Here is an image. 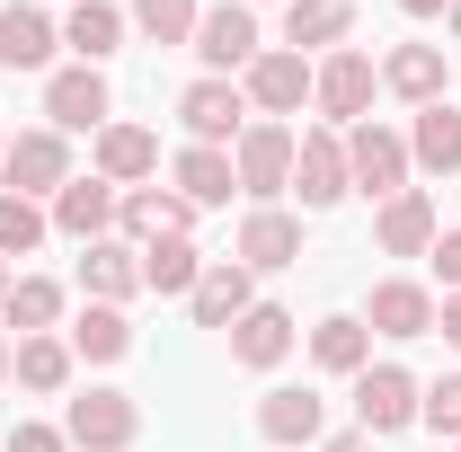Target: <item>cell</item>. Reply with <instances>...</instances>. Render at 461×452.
<instances>
[{
	"label": "cell",
	"instance_id": "obj_41",
	"mask_svg": "<svg viewBox=\"0 0 461 452\" xmlns=\"http://www.w3.org/2000/svg\"><path fill=\"white\" fill-rule=\"evenodd\" d=\"M9 284H18V276H9V258H0V302H9Z\"/></svg>",
	"mask_w": 461,
	"mask_h": 452
},
{
	"label": "cell",
	"instance_id": "obj_18",
	"mask_svg": "<svg viewBox=\"0 0 461 452\" xmlns=\"http://www.w3.org/2000/svg\"><path fill=\"white\" fill-rule=\"evenodd\" d=\"M435 195H426V186H408V195H391V204H382V213H373V240H382V258H426V249H435Z\"/></svg>",
	"mask_w": 461,
	"mask_h": 452
},
{
	"label": "cell",
	"instance_id": "obj_15",
	"mask_svg": "<svg viewBox=\"0 0 461 452\" xmlns=\"http://www.w3.org/2000/svg\"><path fill=\"white\" fill-rule=\"evenodd\" d=\"M115 195H124V186H107V177L89 169V177H71L45 213H54L62 240H80V249H89V240H107V231H115Z\"/></svg>",
	"mask_w": 461,
	"mask_h": 452
},
{
	"label": "cell",
	"instance_id": "obj_4",
	"mask_svg": "<svg viewBox=\"0 0 461 452\" xmlns=\"http://www.w3.org/2000/svg\"><path fill=\"white\" fill-rule=\"evenodd\" d=\"M186 54L204 62V80L249 71V62L267 54V45H258V9H249V0H213V9L195 18V45H186Z\"/></svg>",
	"mask_w": 461,
	"mask_h": 452
},
{
	"label": "cell",
	"instance_id": "obj_11",
	"mask_svg": "<svg viewBox=\"0 0 461 452\" xmlns=\"http://www.w3.org/2000/svg\"><path fill=\"white\" fill-rule=\"evenodd\" d=\"M240 98H249V115H302V98H311V62L285 54V45H267V54L240 71Z\"/></svg>",
	"mask_w": 461,
	"mask_h": 452
},
{
	"label": "cell",
	"instance_id": "obj_16",
	"mask_svg": "<svg viewBox=\"0 0 461 452\" xmlns=\"http://www.w3.org/2000/svg\"><path fill=\"white\" fill-rule=\"evenodd\" d=\"M320 426H329V399L320 391H267L258 399V435H267L276 452H311Z\"/></svg>",
	"mask_w": 461,
	"mask_h": 452
},
{
	"label": "cell",
	"instance_id": "obj_1",
	"mask_svg": "<svg viewBox=\"0 0 461 452\" xmlns=\"http://www.w3.org/2000/svg\"><path fill=\"white\" fill-rule=\"evenodd\" d=\"M293 151H302V133L276 124V115H249V133L230 142V177H240V195L249 204H276L293 186Z\"/></svg>",
	"mask_w": 461,
	"mask_h": 452
},
{
	"label": "cell",
	"instance_id": "obj_35",
	"mask_svg": "<svg viewBox=\"0 0 461 452\" xmlns=\"http://www.w3.org/2000/svg\"><path fill=\"white\" fill-rule=\"evenodd\" d=\"M417 417H426L435 435H453V444H461V373H444V382H426V399H417Z\"/></svg>",
	"mask_w": 461,
	"mask_h": 452
},
{
	"label": "cell",
	"instance_id": "obj_31",
	"mask_svg": "<svg viewBox=\"0 0 461 452\" xmlns=\"http://www.w3.org/2000/svg\"><path fill=\"white\" fill-rule=\"evenodd\" d=\"M71 355H80V364H124V355H133V320H124L115 302H89V311L71 320Z\"/></svg>",
	"mask_w": 461,
	"mask_h": 452
},
{
	"label": "cell",
	"instance_id": "obj_33",
	"mask_svg": "<svg viewBox=\"0 0 461 452\" xmlns=\"http://www.w3.org/2000/svg\"><path fill=\"white\" fill-rule=\"evenodd\" d=\"M151 45H195V18H204V0H133L124 9Z\"/></svg>",
	"mask_w": 461,
	"mask_h": 452
},
{
	"label": "cell",
	"instance_id": "obj_17",
	"mask_svg": "<svg viewBox=\"0 0 461 452\" xmlns=\"http://www.w3.org/2000/svg\"><path fill=\"white\" fill-rule=\"evenodd\" d=\"M364 329H373V338H435V293H426V284H408V276L373 284Z\"/></svg>",
	"mask_w": 461,
	"mask_h": 452
},
{
	"label": "cell",
	"instance_id": "obj_5",
	"mask_svg": "<svg viewBox=\"0 0 461 452\" xmlns=\"http://www.w3.org/2000/svg\"><path fill=\"white\" fill-rule=\"evenodd\" d=\"M373 89H382V62L364 54V45H338V54L311 71V107L329 115V124H364V107H373Z\"/></svg>",
	"mask_w": 461,
	"mask_h": 452
},
{
	"label": "cell",
	"instance_id": "obj_21",
	"mask_svg": "<svg viewBox=\"0 0 461 452\" xmlns=\"http://www.w3.org/2000/svg\"><path fill=\"white\" fill-rule=\"evenodd\" d=\"M382 89H391V98H408V107H435V98L453 89L444 45H391V54H382Z\"/></svg>",
	"mask_w": 461,
	"mask_h": 452
},
{
	"label": "cell",
	"instance_id": "obj_39",
	"mask_svg": "<svg viewBox=\"0 0 461 452\" xmlns=\"http://www.w3.org/2000/svg\"><path fill=\"white\" fill-rule=\"evenodd\" d=\"M320 452H373V435H364V426H346V435H329Z\"/></svg>",
	"mask_w": 461,
	"mask_h": 452
},
{
	"label": "cell",
	"instance_id": "obj_13",
	"mask_svg": "<svg viewBox=\"0 0 461 452\" xmlns=\"http://www.w3.org/2000/svg\"><path fill=\"white\" fill-rule=\"evenodd\" d=\"M177 124H186V142L230 151V142L249 133V98H240V80H195V89L177 98Z\"/></svg>",
	"mask_w": 461,
	"mask_h": 452
},
{
	"label": "cell",
	"instance_id": "obj_23",
	"mask_svg": "<svg viewBox=\"0 0 461 452\" xmlns=\"http://www.w3.org/2000/svg\"><path fill=\"white\" fill-rule=\"evenodd\" d=\"M355 36V0H285V54H320V45H346Z\"/></svg>",
	"mask_w": 461,
	"mask_h": 452
},
{
	"label": "cell",
	"instance_id": "obj_45",
	"mask_svg": "<svg viewBox=\"0 0 461 452\" xmlns=\"http://www.w3.org/2000/svg\"><path fill=\"white\" fill-rule=\"evenodd\" d=\"M249 9H258V0H249Z\"/></svg>",
	"mask_w": 461,
	"mask_h": 452
},
{
	"label": "cell",
	"instance_id": "obj_26",
	"mask_svg": "<svg viewBox=\"0 0 461 452\" xmlns=\"http://www.w3.org/2000/svg\"><path fill=\"white\" fill-rule=\"evenodd\" d=\"M311 364H320V373H346V382H355V373L373 364V329H364V311H329V320L311 329Z\"/></svg>",
	"mask_w": 461,
	"mask_h": 452
},
{
	"label": "cell",
	"instance_id": "obj_12",
	"mask_svg": "<svg viewBox=\"0 0 461 452\" xmlns=\"http://www.w3.org/2000/svg\"><path fill=\"white\" fill-rule=\"evenodd\" d=\"M293 338H302V320H293L285 302H249V311L230 320V364H240V373H276L293 355Z\"/></svg>",
	"mask_w": 461,
	"mask_h": 452
},
{
	"label": "cell",
	"instance_id": "obj_20",
	"mask_svg": "<svg viewBox=\"0 0 461 452\" xmlns=\"http://www.w3.org/2000/svg\"><path fill=\"white\" fill-rule=\"evenodd\" d=\"M62 45V27L45 9H27V0H0V71H45Z\"/></svg>",
	"mask_w": 461,
	"mask_h": 452
},
{
	"label": "cell",
	"instance_id": "obj_25",
	"mask_svg": "<svg viewBox=\"0 0 461 452\" xmlns=\"http://www.w3.org/2000/svg\"><path fill=\"white\" fill-rule=\"evenodd\" d=\"M151 169H160V133L151 124H107L98 133V177L107 186H142Z\"/></svg>",
	"mask_w": 461,
	"mask_h": 452
},
{
	"label": "cell",
	"instance_id": "obj_14",
	"mask_svg": "<svg viewBox=\"0 0 461 452\" xmlns=\"http://www.w3.org/2000/svg\"><path fill=\"white\" fill-rule=\"evenodd\" d=\"M80 293L124 311V302L142 293V249H133V240H115V231H107V240H89V249H80Z\"/></svg>",
	"mask_w": 461,
	"mask_h": 452
},
{
	"label": "cell",
	"instance_id": "obj_9",
	"mask_svg": "<svg viewBox=\"0 0 461 452\" xmlns=\"http://www.w3.org/2000/svg\"><path fill=\"white\" fill-rule=\"evenodd\" d=\"M45 124H54V133H107V124H115L107 71H89V62L54 71V80H45Z\"/></svg>",
	"mask_w": 461,
	"mask_h": 452
},
{
	"label": "cell",
	"instance_id": "obj_19",
	"mask_svg": "<svg viewBox=\"0 0 461 452\" xmlns=\"http://www.w3.org/2000/svg\"><path fill=\"white\" fill-rule=\"evenodd\" d=\"M408 169H426V177H461V107H453V98L417 107V124H408Z\"/></svg>",
	"mask_w": 461,
	"mask_h": 452
},
{
	"label": "cell",
	"instance_id": "obj_44",
	"mask_svg": "<svg viewBox=\"0 0 461 452\" xmlns=\"http://www.w3.org/2000/svg\"><path fill=\"white\" fill-rule=\"evenodd\" d=\"M0 160H9V124H0Z\"/></svg>",
	"mask_w": 461,
	"mask_h": 452
},
{
	"label": "cell",
	"instance_id": "obj_43",
	"mask_svg": "<svg viewBox=\"0 0 461 452\" xmlns=\"http://www.w3.org/2000/svg\"><path fill=\"white\" fill-rule=\"evenodd\" d=\"M0 382H9V338H0Z\"/></svg>",
	"mask_w": 461,
	"mask_h": 452
},
{
	"label": "cell",
	"instance_id": "obj_2",
	"mask_svg": "<svg viewBox=\"0 0 461 452\" xmlns=\"http://www.w3.org/2000/svg\"><path fill=\"white\" fill-rule=\"evenodd\" d=\"M71 177H80V169H71V142H62L54 124H36V133H9V160H0V195L54 204Z\"/></svg>",
	"mask_w": 461,
	"mask_h": 452
},
{
	"label": "cell",
	"instance_id": "obj_24",
	"mask_svg": "<svg viewBox=\"0 0 461 452\" xmlns=\"http://www.w3.org/2000/svg\"><path fill=\"white\" fill-rule=\"evenodd\" d=\"M240 267L258 276V267H302V222H293L285 204H258L249 222H240Z\"/></svg>",
	"mask_w": 461,
	"mask_h": 452
},
{
	"label": "cell",
	"instance_id": "obj_10",
	"mask_svg": "<svg viewBox=\"0 0 461 452\" xmlns=\"http://www.w3.org/2000/svg\"><path fill=\"white\" fill-rule=\"evenodd\" d=\"M186 231H195V204H186L177 186H124V195H115V240H133V249L186 240Z\"/></svg>",
	"mask_w": 461,
	"mask_h": 452
},
{
	"label": "cell",
	"instance_id": "obj_3",
	"mask_svg": "<svg viewBox=\"0 0 461 452\" xmlns=\"http://www.w3.org/2000/svg\"><path fill=\"white\" fill-rule=\"evenodd\" d=\"M346 177H355V195H373V204H391V195H408V133H391V124H346Z\"/></svg>",
	"mask_w": 461,
	"mask_h": 452
},
{
	"label": "cell",
	"instance_id": "obj_38",
	"mask_svg": "<svg viewBox=\"0 0 461 452\" xmlns=\"http://www.w3.org/2000/svg\"><path fill=\"white\" fill-rule=\"evenodd\" d=\"M435 338L461 355V293H444V302H435Z\"/></svg>",
	"mask_w": 461,
	"mask_h": 452
},
{
	"label": "cell",
	"instance_id": "obj_40",
	"mask_svg": "<svg viewBox=\"0 0 461 452\" xmlns=\"http://www.w3.org/2000/svg\"><path fill=\"white\" fill-rule=\"evenodd\" d=\"M391 9H408V18H444L453 0H391Z\"/></svg>",
	"mask_w": 461,
	"mask_h": 452
},
{
	"label": "cell",
	"instance_id": "obj_22",
	"mask_svg": "<svg viewBox=\"0 0 461 452\" xmlns=\"http://www.w3.org/2000/svg\"><path fill=\"white\" fill-rule=\"evenodd\" d=\"M249 302H258V284H249V267H240V258H213V267L195 276V293H186L195 329H230V320H240Z\"/></svg>",
	"mask_w": 461,
	"mask_h": 452
},
{
	"label": "cell",
	"instance_id": "obj_37",
	"mask_svg": "<svg viewBox=\"0 0 461 452\" xmlns=\"http://www.w3.org/2000/svg\"><path fill=\"white\" fill-rule=\"evenodd\" d=\"M426 267H435V284H444V293H461V231H435Z\"/></svg>",
	"mask_w": 461,
	"mask_h": 452
},
{
	"label": "cell",
	"instance_id": "obj_42",
	"mask_svg": "<svg viewBox=\"0 0 461 452\" xmlns=\"http://www.w3.org/2000/svg\"><path fill=\"white\" fill-rule=\"evenodd\" d=\"M444 27H453V36H461V0H453V9H444Z\"/></svg>",
	"mask_w": 461,
	"mask_h": 452
},
{
	"label": "cell",
	"instance_id": "obj_30",
	"mask_svg": "<svg viewBox=\"0 0 461 452\" xmlns=\"http://www.w3.org/2000/svg\"><path fill=\"white\" fill-rule=\"evenodd\" d=\"M0 329H18V338H54V329H62V284L54 276H18V284H9V302H0Z\"/></svg>",
	"mask_w": 461,
	"mask_h": 452
},
{
	"label": "cell",
	"instance_id": "obj_28",
	"mask_svg": "<svg viewBox=\"0 0 461 452\" xmlns=\"http://www.w3.org/2000/svg\"><path fill=\"white\" fill-rule=\"evenodd\" d=\"M124 27H133V18H124L115 0H71V18H62V45H71V54L98 71V62L124 45Z\"/></svg>",
	"mask_w": 461,
	"mask_h": 452
},
{
	"label": "cell",
	"instance_id": "obj_7",
	"mask_svg": "<svg viewBox=\"0 0 461 452\" xmlns=\"http://www.w3.org/2000/svg\"><path fill=\"white\" fill-rule=\"evenodd\" d=\"M293 195H302V213H329V204L355 195V177H346V133H338V124L302 133V151H293Z\"/></svg>",
	"mask_w": 461,
	"mask_h": 452
},
{
	"label": "cell",
	"instance_id": "obj_8",
	"mask_svg": "<svg viewBox=\"0 0 461 452\" xmlns=\"http://www.w3.org/2000/svg\"><path fill=\"white\" fill-rule=\"evenodd\" d=\"M417 399H426L417 373L364 364V373H355V426H364V435H400V426H417Z\"/></svg>",
	"mask_w": 461,
	"mask_h": 452
},
{
	"label": "cell",
	"instance_id": "obj_34",
	"mask_svg": "<svg viewBox=\"0 0 461 452\" xmlns=\"http://www.w3.org/2000/svg\"><path fill=\"white\" fill-rule=\"evenodd\" d=\"M45 231H54V213H45V204L0 195V258H36V249H45Z\"/></svg>",
	"mask_w": 461,
	"mask_h": 452
},
{
	"label": "cell",
	"instance_id": "obj_29",
	"mask_svg": "<svg viewBox=\"0 0 461 452\" xmlns=\"http://www.w3.org/2000/svg\"><path fill=\"white\" fill-rule=\"evenodd\" d=\"M71 338H18L9 346V373H18V391H36V399H54V391H71Z\"/></svg>",
	"mask_w": 461,
	"mask_h": 452
},
{
	"label": "cell",
	"instance_id": "obj_27",
	"mask_svg": "<svg viewBox=\"0 0 461 452\" xmlns=\"http://www.w3.org/2000/svg\"><path fill=\"white\" fill-rule=\"evenodd\" d=\"M169 177H177V195H186L195 213H204V204H230V195H240V177H230V151H213V142H186V151L169 160Z\"/></svg>",
	"mask_w": 461,
	"mask_h": 452
},
{
	"label": "cell",
	"instance_id": "obj_6",
	"mask_svg": "<svg viewBox=\"0 0 461 452\" xmlns=\"http://www.w3.org/2000/svg\"><path fill=\"white\" fill-rule=\"evenodd\" d=\"M62 435H71V452H133V435H142V408H133V391H80L71 408H62Z\"/></svg>",
	"mask_w": 461,
	"mask_h": 452
},
{
	"label": "cell",
	"instance_id": "obj_36",
	"mask_svg": "<svg viewBox=\"0 0 461 452\" xmlns=\"http://www.w3.org/2000/svg\"><path fill=\"white\" fill-rule=\"evenodd\" d=\"M9 452H71V435L45 426V417H27V426H9Z\"/></svg>",
	"mask_w": 461,
	"mask_h": 452
},
{
	"label": "cell",
	"instance_id": "obj_32",
	"mask_svg": "<svg viewBox=\"0 0 461 452\" xmlns=\"http://www.w3.org/2000/svg\"><path fill=\"white\" fill-rule=\"evenodd\" d=\"M195 276H204L195 240H151L142 249V293H195Z\"/></svg>",
	"mask_w": 461,
	"mask_h": 452
}]
</instances>
